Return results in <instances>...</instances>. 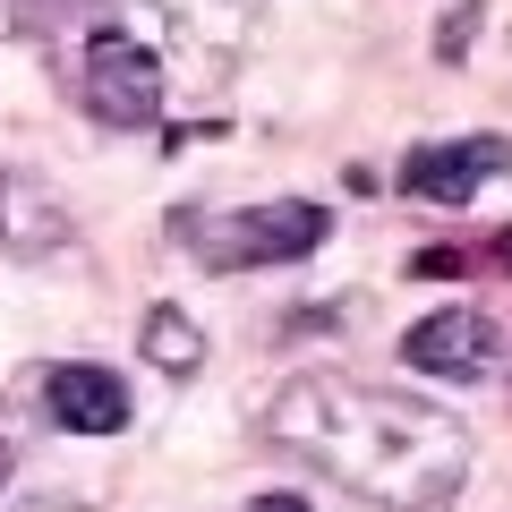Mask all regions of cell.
I'll use <instances>...</instances> for the list:
<instances>
[{"label": "cell", "mask_w": 512, "mask_h": 512, "mask_svg": "<svg viewBox=\"0 0 512 512\" xmlns=\"http://www.w3.org/2000/svg\"><path fill=\"white\" fill-rule=\"evenodd\" d=\"M282 453H299L308 470L342 478L350 495L393 512H436L461 495L470 478V436L453 410L410 402L393 384H359V376H291L265 410Z\"/></svg>", "instance_id": "obj_1"}, {"label": "cell", "mask_w": 512, "mask_h": 512, "mask_svg": "<svg viewBox=\"0 0 512 512\" xmlns=\"http://www.w3.org/2000/svg\"><path fill=\"white\" fill-rule=\"evenodd\" d=\"M325 205L316 197H274V205H239V214H180V248L205 274H256V265H299L325 248Z\"/></svg>", "instance_id": "obj_2"}, {"label": "cell", "mask_w": 512, "mask_h": 512, "mask_svg": "<svg viewBox=\"0 0 512 512\" xmlns=\"http://www.w3.org/2000/svg\"><path fill=\"white\" fill-rule=\"evenodd\" d=\"M77 103H86L103 128H154V120H163V103H171L163 60L128 35V26H94L86 60H77Z\"/></svg>", "instance_id": "obj_3"}, {"label": "cell", "mask_w": 512, "mask_h": 512, "mask_svg": "<svg viewBox=\"0 0 512 512\" xmlns=\"http://www.w3.org/2000/svg\"><path fill=\"white\" fill-rule=\"evenodd\" d=\"M402 359L410 376H436V384H478L495 359H504V333H495L487 308H436L402 333Z\"/></svg>", "instance_id": "obj_4"}, {"label": "cell", "mask_w": 512, "mask_h": 512, "mask_svg": "<svg viewBox=\"0 0 512 512\" xmlns=\"http://www.w3.org/2000/svg\"><path fill=\"white\" fill-rule=\"evenodd\" d=\"M512 171V137H444V146H410L402 154V188L427 205H470L487 180Z\"/></svg>", "instance_id": "obj_5"}, {"label": "cell", "mask_w": 512, "mask_h": 512, "mask_svg": "<svg viewBox=\"0 0 512 512\" xmlns=\"http://www.w3.org/2000/svg\"><path fill=\"white\" fill-rule=\"evenodd\" d=\"M43 410H52V427H69V436H120L128 427V384L111 376V367H52L43 376Z\"/></svg>", "instance_id": "obj_6"}, {"label": "cell", "mask_w": 512, "mask_h": 512, "mask_svg": "<svg viewBox=\"0 0 512 512\" xmlns=\"http://www.w3.org/2000/svg\"><path fill=\"white\" fill-rule=\"evenodd\" d=\"M69 239V214H60V197L43 180H26V171L0 163V256H43Z\"/></svg>", "instance_id": "obj_7"}, {"label": "cell", "mask_w": 512, "mask_h": 512, "mask_svg": "<svg viewBox=\"0 0 512 512\" xmlns=\"http://www.w3.org/2000/svg\"><path fill=\"white\" fill-rule=\"evenodd\" d=\"M146 359L163 367V376H197L205 367V333L188 325L180 308H146Z\"/></svg>", "instance_id": "obj_8"}, {"label": "cell", "mask_w": 512, "mask_h": 512, "mask_svg": "<svg viewBox=\"0 0 512 512\" xmlns=\"http://www.w3.org/2000/svg\"><path fill=\"white\" fill-rule=\"evenodd\" d=\"M478 18H487V0H461L453 18H444V35H436V52H444V60H461V52H470V35H478Z\"/></svg>", "instance_id": "obj_9"}, {"label": "cell", "mask_w": 512, "mask_h": 512, "mask_svg": "<svg viewBox=\"0 0 512 512\" xmlns=\"http://www.w3.org/2000/svg\"><path fill=\"white\" fill-rule=\"evenodd\" d=\"M248 512H308V495H256Z\"/></svg>", "instance_id": "obj_10"}, {"label": "cell", "mask_w": 512, "mask_h": 512, "mask_svg": "<svg viewBox=\"0 0 512 512\" xmlns=\"http://www.w3.org/2000/svg\"><path fill=\"white\" fill-rule=\"evenodd\" d=\"M9 512H94V504H69V495H43V504H9Z\"/></svg>", "instance_id": "obj_11"}, {"label": "cell", "mask_w": 512, "mask_h": 512, "mask_svg": "<svg viewBox=\"0 0 512 512\" xmlns=\"http://www.w3.org/2000/svg\"><path fill=\"white\" fill-rule=\"evenodd\" d=\"M9 470H18V453H9V436H0V487H9Z\"/></svg>", "instance_id": "obj_12"}]
</instances>
